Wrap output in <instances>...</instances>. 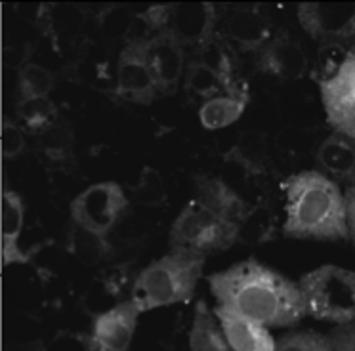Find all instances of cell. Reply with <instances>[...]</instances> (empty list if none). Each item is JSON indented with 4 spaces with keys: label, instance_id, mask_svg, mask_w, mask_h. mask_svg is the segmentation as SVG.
<instances>
[{
    "label": "cell",
    "instance_id": "obj_1",
    "mask_svg": "<svg viewBox=\"0 0 355 351\" xmlns=\"http://www.w3.org/2000/svg\"><path fill=\"white\" fill-rule=\"evenodd\" d=\"M209 284L222 307L263 327H288L308 313L300 286L254 258L210 275Z\"/></svg>",
    "mask_w": 355,
    "mask_h": 351
},
{
    "label": "cell",
    "instance_id": "obj_2",
    "mask_svg": "<svg viewBox=\"0 0 355 351\" xmlns=\"http://www.w3.org/2000/svg\"><path fill=\"white\" fill-rule=\"evenodd\" d=\"M286 237L294 239H346V197L329 176L306 170L286 178Z\"/></svg>",
    "mask_w": 355,
    "mask_h": 351
},
{
    "label": "cell",
    "instance_id": "obj_3",
    "mask_svg": "<svg viewBox=\"0 0 355 351\" xmlns=\"http://www.w3.org/2000/svg\"><path fill=\"white\" fill-rule=\"evenodd\" d=\"M205 256L172 252L141 271L132 284V302L139 313L187 302L202 275Z\"/></svg>",
    "mask_w": 355,
    "mask_h": 351
},
{
    "label": "cell",
    "instance_id": "obj_4",
    "mask_svg": "<svg viewBox=\"0 0 355 351\" xmlns=\"http://www.w3.org/2000/svg\"><path fill=\"white\" fill-rule=\"evenodd\" d=\"M311 317L346 325L355 320V271L323 266L298 282Z\"/></svg>",
    "mask_w": 355,
    "mask_h": 351
},
{
    "label": "cell",
    "instance_id": "obj_5",
    "mask_svg": "<svg viewBox=\"0 0 355 351\" xmlns=\"http://www.w3.org/2000/svg\"><path fill=\"white\" fill-rule=\"evenodd\" d=\"M239 241V225L222 220L218 214L191 200L180 212L170 229L172 252H187L205 256L210 252H222Z\"/></svg>",
    "mask_w": 355,
    "mask_h": 351
},
{
    "label": "cell",
    "instance_id": "obj_6",
    "mask_svg": "<svg viewBox=\"0 0 355 351\" xmlns=\"http://www.w3.org/2000/svg\"><path fill=\"white\" fill-rule=\"evenodd\" d=\"M128 208V198L123 187L115 182L90 185L71 203V216L78 228L90 235L103 239Z\"/></svg>",
    "mask_w": 355,
    "mask_h": 351
},
{
    "label": "cell",
    "instance_id": "obj_7",
    "mask_svg": "<svg viewBox=\"0 0 355 351\" xmlns=\"http://www.w3.org/2000/svg\"><path fill=\"white\" fill-rule=\"evenodd\" d=\"M157 94V84L146 60V38L134 40L119 58L115 96L130 103L149 105Z\"/></svg>",
    "mask_w": 355,
    "mask_h": 351
},
{
    "label": "cell",
    "instance_id": "obj_8",
    "mask_svg": "<svg viewBox=\"0 0 355 351\" xmlns=\"http://www.w3.org/2000/svg\"><path fill=\"white\" fill-rule=\"evenodd\" d=\"M327 119L340 130L355 117V53L347 52L336 69L317 78Z\"/></svg>",
    "mask_w": 355,
    "mask_h": 351
},
{
    "label": "cell",
    "instance_id": "obj_9",
    "mask_svg": "<svg viewBox=\"0 0 355 351\" xmlns=\"http://www.w3.org/2000/svg\"><path fill=\"white\" fill-rule=\"evenodd\" d=\"M146 60L157 84V92L162 96L174 94L186 67L184 44L170 31H159L155 37L146 38Z\"/></svg>",
    "mask_w": 355,
    "mask_h": 351
},
{
    "label": "cell",
    "instance_id": "obj_10",
    "mask_svg": "<svg viewBox=\"0 0 355 351\" xmlns=\"http://www.w3.org/2000/svg\"><path fill=\"white\" fill-rule=\"evenodd\" d=\"M304 31L319 40H347L355 37V4L306 2L298 6Z\"/></svg>",
    "mask_w": 355,
    "mask_h": 351
},
{
    "label": "cell",
    "instance_id": "obj_11",
    "mask_svg": "<svg viewBox=\"0 0 355 351\" xmlns=\"http://www.w3.org/2000/svg\"><path fill=\"white\" fill-rule=\"evenodd\" d=\"M139 309L132 300L121 302L107 311L100 313L94 320L92 351H128L130 350Z\"/></svg>",
    "mask_w": 355,
    "mask_h": 351
},
{
    "label": "cell",
    "instance_id": "obj_12",
    "mask_svg": "<svg viewBox=\"0 0 355 351\" xmlns=\"http://www.w3.org/2000/svg\"><path fill=\"white\" fill-rule=\"evenodd\" d=\"M216 25V8L210 2L199 4H172L168 10V23L166 31L184 46H197L201 48L214 37Z\"/></svg>",
    "mask_w": 355,
    "mask_h": 351
},
{
    "label": "cell",
    "instance_id": "obj_13",
    "mask_svg": "<svg viewBox=\"0 0 355 351\" xmlns=\"http://www.w3.org/2000/svg\"><path fill=\"white\" fill-rule=\"evenodd\" d=\"M258 67L281 80H298L308 71V55L296 40L279 35L258 50Z\"/></svg>",
    "mask_w": 355,
    "mask_h": 351
},
{
    "label": "cell",
    "instance_id": "obj_14",
    "mask_svg": "<svg viewBox=\"0 0 355 351\" xmlns=\"http://www.w3.org/2000/svg\"><path fill=\"white\" fill-rule=\"evenodd\" d=\"M214 315L224 330L227 342L232 343L235 351H275L277 343L270 334L268 327L232 309H225L222 305L216 307Z\"/></svg>",
    "mask_w": 355,
    "mask_h": 351
},
{
    "label": "cell",
    "instance_id": "obj_15",
    "mask_svg": "<svg viewBox=\"0 0 355 351\" xmlns=\"http://www.w3.org/2000/svg\"><path fill=\"white\" fill-rule=\"evenodd\" d=\"M224 33L241 50H262L270 38V22L256 6H245L227 17Z\"/></svg>",
    "mask_w": 355,
    "mask_h": 351
},
{
    "label": "cell",
    "instance_id": "obj_16",
    "mask_svg": "<svg viewBox=\"0 0 355 351\" xmlns=\"http://www.w3.org/2000/svg\"><path fill=\"white\" fill-rule=\"evenodd\" d=\"M202 206L218 214L222 220L239 225L247 218V205L243 198L222 180L216 178H201L197 180V198Z\"/></svg>",
    "mask_w": 355,
    "mask_h": 351
},
{
    "label": "cell",
    "instance_id": "obj_17",
    "mask_svg": "<svg viewBox=\"0 0 355 351\" xmlns=\"http://www.w3.org/2000/svg\"><path fill=\"white\" fill-rule=\"evenodd\" d=\"M25 206L16 191L2 189V264H19L27 262L31 254L19 248V235L24 229Z\"/></svg>",
    "mask_w": 355,
    "mask_h": 351
},
{
    "label": "cell",
    "instance_id": "obj_18",
    "mask_svg": "<svg viewBox=\"0 0 355 351\" xmlns=\"http://www.w3.org/2000/svg\"><path fill=\"white\" fill-rule=\"evenodd\" d=\"M317 166L324 174L352 183L355 178V144L342 134H332L317 149Z\"/></svg>",
    "mask_w": 355,
    "mask_h": 351
},
{
    "label": "cell",
    "instance_id": "obj_19",
    "mask_svg": "<svg viewBox=\"0 0 355 351\" xmlns=\"http://www.w3.org/2000/svg\"><path fill=\"white\" fill-rule=\"evenodd\" d=\"M189 348L191 351H235L207 304H199L195 307Z\"/></svg>",
    "mask_w": 355,
    "mask_h": 351
},
{
    "label": "cell",
    "instance_id": "obj_20",
    "mask_svg": "<svg viewBox=\"0 0 355 351\" xmlns=\"http://www.w3.org/2000/svg\"><path fill=\"white\" fill-rule=\"evenodd\" d=\"M248 98H235V96H218V98L207 99L199 111V119L205 128L218 130L230 126L235 121H239L241 114L245 113Z\"/></svg>",
    "mask_w": 355,
    "mask_h": 351
},
{
    "label": "cell",
    "instance_id": "obj_21",
    "mask_svg": "<svg viewBox=\"0 0 355 351\" xmlns=\"http://www.w3.org/2000/svg\"><path fill=\"white\" fill-rule=\"evenodd\" d=\"M186 90H189L199 98H218L220 92L224 90V83L214 69H210L209 65H205L199 60L191 61L187 65L186 73Z\"/></svg>",
    "mask_w": 355,
    "mask_h": 351
},
{
    "label": "cell",
    "instance_id": "obj_22",
    "mask_svg": "<svg viewBox=\"0 0 355 351\" xmlns=\"http://www.w3.org/2000/svg\"><path fill=\"white\" fill-rule=\"evenodd\" d=\"M17 117L29 130L40 132L55 121L58 109L50 98H25L17 103Z\"/></svg>",
    "mask_w": 355,
    "mask_h": 351
},
{
    "label": "cell",
    "instance_id": "obj_23",
    "mask_svg": "<svg viewBox=\"0 0 355 351\" xmlns=\"http://www.w3.org/2000/svg\"><path fill=\"white\" fill-rule=\"evenodd\" d=\"M19 99L48 98L54 88V75L37 63H27L19 71Z\"/></svg>",
    "mask_w": 355,
    "mask_h": 351
},
{
    "label": "cell",
    "instance_id": "obj_24",
    "mask_svg": "<svg viewBox=\"0 0 355 351\" xmlns=\"http://www.w3.org/2000/svg\"><path fill=\"white\" fill-rule=\"evenodd\" d=\"M275 351H331V343L327 336L317 332H298L285 336L275 345Z\"/></svg>",
    "mask_w": 355,
    "mask_h": 351
},
{
    "label": "cell",
    "instance_id": "obj_25",
    "mask_svg": "<svg viewBox=\"0 0 355 351\" xmlns=\"http://www.w3.org/2000/svg\"><path fill=\"white\" fill-rule=\"evenodd\" d=\"M25 151V136L19 126H16L10 119L2 122V157L16 159Z\"/></svg>",
    "mask_w": 355,
    "mask_h": 351
},
{
    "label": "cell",
    "instance_id": "obj_26",
    "mask_svg": "<svg viewBox=\"0 0 355 351\" xmlns=\"http://www.w3.org/2000/svg\"><path fill=\"white\" fill-rule=\"evenodd\" d=\"M331 351H355V325L346 323L329 336Z\"/></svg>",
    "mask_w": 355,
    "mask_h": 351
},
{
    "label": "cell",
    "instance_id": "obj_27",
    "mask_svg": "<svg viewBox=\"0 0 355 351\" xmlns=\"http://www.w3.org/2000/svg\"><path fill=\"white\" fill-rule=\"evenodd\" d=\"M346 197V212H347V231L355 243V187H349Z\"/></svg>",
    "mask_w": 355,
    "mask_h": 351
},
{
    "label": "cell",
    "instance_id": "obj_28",
    "mask_svg": "<svg viewBox=\"0 0 355 351\" xmlns=\"http://www.w3.org/2000/svg\"><path fill=\"white\" fill-rule=\"evenodd\" d=\"M338 134L346 136L349 142H354V144H355V117L352 119V121L347 122V124H344V126L338 130Z\"/></svg>",
    "mask_w": 355,
    "mask_h": 351
},
{
    "label": "cell",
    "instance_id": "obj_29",
    "mask_svg": "<svg viewBox=\"0 0 355 351\" xmlns=\"http://www.w3.org/2000/svg\"><path fill=\"white\" fill-rule=\"evenodd\" d=\"M352 187H355V178H354V182H352Z\"/></svg>",
    "mask_w": 355,
    "mask_h": 351
},
{
    "label": "cell",
    "instance_id": "obj_30",
    "mask_svg": "<svg viewBox=\"0 0 355 351\" xmlns=\"http://www.w3.org/2000/svg\"><path fill=\"white\" fill-rule=\"evenodd\" d=\"M354 53H355V50H354Z\"/></svg>",
    "mask_w": 355,
    "mask_h": 351
}]
</instances>
